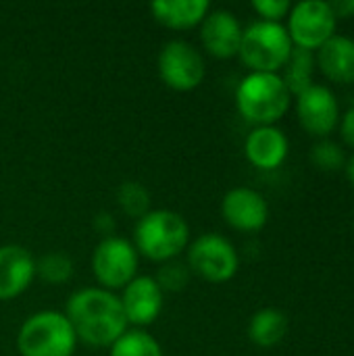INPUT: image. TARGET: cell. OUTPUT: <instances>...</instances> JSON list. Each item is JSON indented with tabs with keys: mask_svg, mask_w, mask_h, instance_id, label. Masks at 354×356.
<instances>
[{
	"mask_svg": "<svg viewBox=\"0 0 354 356\" xmlns=\"http://www.w3.org/2000/svg\"><path fill=\"white\" fill-rule=\"evenodd\" d=\"M92 269L96 280L106 288H125L138 271V252L134 244L119 236H106L98 242Z\"/></svg>",
	"mask_w": 354,
	"mask_h": 356,
	"instance_id": "ba28073f",
	"label": "cell"
},
{
	"mask_svg": "<svg viewBox=\"0 0 354 356\" xmlns=\"http://www.w3.org/2000/svg\"><path fill=\"white\" fill-rule=\"evenodd\" d=\"M311 75H313V54L303 48H294L288 63H286V75L282 77L290 94L294 92L296 96L311 86Z\"/></svg>",
	"mask_w": 354,
	"mask_h": 356,
	"instance_id": "d6986e66",
	"label": "cell"
},
{
	"mask_svg": "<svg viewBox=\"0 0 354 356\" xmlns=\"http://www.w3.org/2000/svg\"><path fill=\"white\" fill-rule=\"evenodd\" d=\"M117 200H119V207L123 209L125 215L138 217V219H142L148 213V207H150V194L138 181L121 184L119 190H117Z\"/></svg>",
	"mask_w": 354,
	"mask_h": 356,
	"instance_id": "44dd1931",
	"label": "cell"
},
{
	"mask_svg": "<svg viewBox=\"0 0 354 356\" xmlns=\"http://www.w3.org/2000/svg\"><path fill=\"white\" fill-rule=\"evenodd\" d=\"M286 332H288V319L277 309H261L252 315L248 323V336L261 348H271L280 344Z\"/></svg>",
	"mask_w": 354,
	"mask_h": 356,
	"instance_id": "ac0fdd59",
	"label": "cell"
},
{
	"mask_svg": "<svg viewBox=\"0 0 354 356\" xmlns=\"http://www.w3.org/2000/svg\"><path fill=\"white\" fill-rule=\"evenodd\" d=\"M159 73L173 90H194L204 77L202 54L184 40H171L159 54Z\"/></svg>",
	"mask_w": 354,
	"mask_h": 356,
	"instance_id": "9c48e42d",
	"label": "cell"
},
{
	"mask_svg": "<svg viewBox=\"0 0 354 356\" xmlns=\"http://www.w3.org/2000/svg\"><path fill=\"white\" fill-rule=\"evenodd\" d=\"M65 317L75 336L94 348L113 346L127 332L121 298L102 288L77 290L67 302Z\"/></svg>",
	"mask_w": 354,
	"mask_h": 356,
	"instance_id": "6da1fadb",
	"label": "cell"
},
{
	"mask_svg": "<svg viewBox=\"0 0 354 356\" xmlns=\"http://www.w3.org/2000/svg\"><path fill=\"white\" fill-rule=\"evenodd\" d=\"M246 159L259 169H275L288 156V138L273 125H261L252 129L244 142Z\"/></svg>",
	"mask_w": 354,
	"mask_h": 356,
	"instance_id": "9a60e30c",
	"label": "cell"
},
{
	"mask_svg": "<svg viewBox=\"0 0 354 356\" xmlns=\"http://www.w3.org/2000/svg\"><path fill=\"white\" fill-rule=\"evenodd\" d=\"M330 6H332V10H334V15H336V19L338 17H353L354 15V0H338V2H330Z\"/></svg>",
	"mask_w": 354,
	"mask_h": 356,
	"instance_id": "4316f807",
	"label": "cell"
},
{
	"mask_svg": "<svg viewBox=\"0 0 354 356\" xmlns=\"http://www.w3.org/2000/svg\"><path fill=\"white\" fill-rule=\"evenodd\" d=\"M121 307L127 323L148 325L159 317L163 309V290L154 277H134L123 290Z\"/></svg>",
	"mask_w": 354,
	"mask_h": 356,
	"instance_id": "7c38bea8",
	"label": "cell"
},
{
	"mask_svg": "<svg viewBox=\"0 0 354 356\" xmlns=\"http://www.w3.org/2000/svg\"><path fill=\"white\" fill-rule=\"evenodd\" d=\"M221 213L225 221L240 232H257L269 219V207L252 188H234L223 196Z\"/></svg>",
	"mask_w": 354,
	"mask_h": 356,
	"instance_id": "8fae6325",
	"label": "cell"
},
{
	"mask_svg": "<svg viewBox=\"0 0 354 356\" xmlns=\"http://www.w3.org/2000/svg\"><path fill=\"white\" fill-rule=\"evenodd\" d=\"M111 356H163V350L150 334L131 330L111 346Z\"/></svg>",
	"mask_w": 354,
	"mask_h": 356,
	"instance_id": "ffe728a7",
	"label": "cell"
},
{
	"mask_svg": "<svg viewBox=\"0 0 354 356\" xmlns=\"http://www.w3.org/2000/svg\"><path fill=\"white\" fill-rule=\"evenodd\" d=\"M323 75L336 83H354V40L332 35L317 54Z\"/></svg>",
	"mask_w": 354,
	"mask_h": 356,
	"instance_id": "2e32d148",
	"label": "cell"
},
{
	"mask_svg": "<svg viewBox=\"0 0 354 356\" xmlns=\"http://www.w3.org/2000/svg\"><path fill=\"white\" fill-rule=\"evenodd\" d=\"M211 4L207 0H156L150 4L152 15L167 27L186 29L202 23Z\"/></svg>",
	"mask_w": 354,
	"mask_h": 356,
	"instance_id": "e0dca14e",
	"label": "cell"
},
{
	"mask_svg": "<svg viewBox=\"0 0 354 356\" xmlns=\"http://www.w3.org/2000/svg\"><path fill=\"white\" fill-rule=\"evenodd\" d=\"M35 273L46 284H65L73 275V261L63 252H48L35 263Z\"/></svg>",
	"mask_w": 354,
	"mask_h": 356,
	"instance_id": "7402d4cb",
	"label": "cell"
},
{
	"mask_svg": "<svg viewBox=\"0 0 354 356\" xmlns=\"http://www.w3.org/2000/svg\"><path fill=\"white\" fill-rule=\"evenodd\" d=\"M136 248L152 261H171L190 238V227L179 213L159 209L148 211L136 225Z\"/></svg>",
	"mask_w": 354,
	"mask_h": 356,
	"instance_id": "3957f363",
	"label": "cell"
},
{
	"mask_svg": "<svg viewBox=\"0 0 354 356\" xmlns=\"http://www.w3.org/2000/svg\"><path fill=\"white\" fill-rule=\"evenodd\" d=\"M242 33H244V29H242L240 21L230 10L219 8V10L207 13V17L202 19L200 40L213 56L230 58V56L238 54Z\"/></svg>",
	"mask_w": 354,
	"mask_h": 356,
	"instance_id": "4fadbf2b",
	"label": "cell"
},
{
	"mask_svg": "<svg viewBox=\"0 0 354 356\" xmlns=\"http://www.w3.org/2000/svg\"><path fill=\"white\" fill-rule=\"evenodd\" d=\"M340 131H342L344 142L354 148V106L346 111V115H344V119H342V127H340Z\"/></svg>",
	"mask_w": 354,
	"mask_h": 356,
	"instance_id": "484cf974",
	"label": "cell"
},
{
	"mask_svg": "<svg viewBox=\"0 0 354 356\" xmlns=\"http://www.w3.org/2000/svg\"><path fill=\"white\" fill-rule=\"evenodd\" d=\"M113 225H115V221H113V217H111L108 213H100V215L96 217V227L102 229V234H111Z\"/></svg>",
	"mask_w": 354,
	"mask_h": 356,
	"instance_id": "83f0119b",
	"label": "cell"
},
{
	"mask_svg": "<svg viewBox=\"0 0 354 356\" xmlns=\"http://www.w3.org/2000/svg\"><path fill=\"white\" fill-rule=\"evenodd\" d=\"M336 15L330 2L323 0H305L290 8L288 17V35L296 48L319 50L332 35H336Z\"/></svg>",
	"mask_w": 354,
	"mask_h": 356,
	"instance_id": "8992f818",
	"label": "cell"
},
{
	"mask_svg": "<svg viewBox=\"0 0 354 356\" xmlns=\"http://www.w3.org/2000/svg\"><path fill=\"white\" fill-rule=\"evenodd\" d=\"M292 50L294 44L282 23L257 21L244 29L238 54L252 71L277 73V69L286 67Z\"/></svg>",
	"mask_w": 354,
	"mask_h": 356,
	"instance_id": "5b68a950",
	"label": "cell"
},
{
	"mask_svg": "<svg viewBox=\"0 0 354 356\" xmlns=\"http://www.w3.org/2000/svg\"><path fill=\"white\" fill-rule=\"evenodd\" d=\"M346 175H348V179H351V184H353L354 188V156L348 161V165H346Z\"/></svg>",
	"mask_w": 354,
	"mask_h": 356,
	"instance_id": "f1b7e54d",
	"label": "cell"
},
{
	"mask_svg": "<svg viewBox=\"0 0 354 356\" xmlns=\"http://www.w3.org/2000/svg\"><path fill=\"white\" fill-rule=\"evenodd\" d=\"M236 104L246 121L257 123L259 127L273 125L290 106V90L282 75L252 71L240 81L236 90Z\"/></svg>",
	"mask_w": 354,
	"mask_h": 356,
	"instance_id": "7a4b0ae2",
	"label": "cell"
},
{
	"mask_svg": "<svg viewBox=\"0 0 354 356\" xmlns=\"http://www.w3.org/2000/svg\"><path fill=\"white\" fill-rule=\"evenodd\" d=\"M77 336L69 319L58 311H40L19 330L17 348L21 356H71Z\"/></svg>",
	"mask_w": 354,
	"mask_h": 356,
	"instance_id": "277c9868",
	"label": "cell"
},
{
	"mask_svg": "<svg viewBox=\"0 0 354 356\" xmlns=\"http://www.w3.org/2000/svg\"><path fill=\"white\" fill-rule=\"evenodd\" d=\"M33 275L35 261L23 246H0V300H10L25 292Z\"/></svg>",
	"mask_w": 354,
	"mask_h": 356,
	"instance_id": "5bb4252c",
	"label": "cell"
},
{
	"mask_svg": "<svg viewBox=\"0 0 354 356\" xmlns=\"http://www.w3.org/2000/svg\"><path fill=\"white\" fill-rule=\"evenodd\" d=\"M296 113H298L300 125L311 136L323 138L332 134V129L336 127L338 117H340V106L330 88L311 83L307 90L298 94Z\"/></svg>",
	"mask_w": 354,
	"mask_h": 356,
	"instance_id": "30bf717a",
	"label": "cell"
},
{
	"mask_svg": "<svg viewBox=\"0 0 354 356\" xmlns=\"http://www.w3.org/2000/svg\"><path fill=\"white\" fill-rule=\"evenodd\" d=\"M252 8L263 17V21H273L280 23L282 17L290 15L292 4L288 0H255Z\"/></svg>",
	"mask_w": 354,
	"mask_h": 356,
	"instance_id": "d4e9b609",
	"label": "cell"
},
{
	"mask_svg": "<svg viewBox=\"0 0 354 356\" xmlns=\"http://www.w3.org/2000/svg\"><path fill=\"white\" fill-rule=\"evenodd\" d=\"M311 159L323 171H338L340 167H344V152H342V148L338 144L330 142V140L319 142L313 148Z\"/></svg>",
	"mask_w": 354,
	"mask_h": 356,
	"instance_id": "603a6c76",
	"label": "cell"
},
{
	"mask_svg": "<svg viewBox=\"0 0 354 356\" xmlns=\"http://www.w3.org/2000/svg\"><path fill=\"white\" fill-rule=\"evenodd\" d=\"M238 252L230 240L219 234H202L188 250V267L207 282L221 284L236 275Z\"/></svg>",
	"mask_w": 354,
	"mask_h": 356,
	"instance_id": "52a82bcc",
	"label": "cell"
},
{
	"mask_svg": "<svg viewBox=\"0 0 354 356\" xmlns=\"http://www.w3.org/2000/svg\"><path fill=\"white\" fill-rule=\"evenodd\" d=\"M188 280H190V273L184 263H167L159 269V275H156V284L161 286V290H171V292L186 288Z\"/></svg>",
	"mask_w": 354,
	"mask_h": 356,
	"instance_id": "cb8c5ba5",
	"label": "cell"
}]
</instances>
